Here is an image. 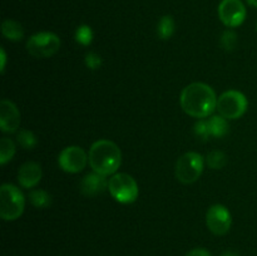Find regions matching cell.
<instances>
[{
    "instance_id": "22",
    "label": "cell",
    "mask_w": 257,
    "mask_h": 256,
    "mask_svg": "<svg viewBox=\"0 0 257 256\" xmlns=\"http://www.w3.org/2000/svg\"><path fill=\"white\" fill-rule=\"evenodd\" d=\"M221 45L225 50L227 52H231L236 48L237 45V34H236L233 30H226V32L222 33L221 35Z\"/></svg>"
},
{
    "instance_id": "27",
    "label": "cell",
    "mask_w": 257,
    "mask_h": 256,
    "mask_svg": "<svg viewBox=\"0 0 257 256\" xmlns=\"http://www.w3.org/2000/svg\"><path fill=\"white\" fill-rule=\"evenodd\" d=\"M221 256H240L237 252H235V251H226V252H223Z\"/></svg>"
},
{
    "instance_id": "13",
    "label": "cell",
    "mask_w": 257,
    "mask_h": 256,
    "mask_svg": "<svg viewBox=\"0 0 257 256\" xmlns=\"http://www.w3.org/2000/svg\"><path fill=\"white\" fill-rule=\"evenodd\" d=\"M108 187V181L105 176L100 175L93 171L92 173H88L80 182V191L84 196L93 197L99 193H102Z\"/></svg>"
},
{
    "instance_id": "25",
    "label": "cell",
    "mask_w": 257,
    "mask_h": 256,
    "mask_svg": "<svg viewBox=\"0 0 257 256\" xmlns=\"http://www.w3.org/2000/svg\"><path fill=\"white\" fill-rule=\"evenodd\" d=\"M186 256H211V253L208 252L206 248H193V250L188 251L187 253H186Z\"/></svg>"
},
{
    "instance_id": "4",
    "label": "cell",
    "mask_w": 257,
    "mask_h": 256,
    "mask_svg": "<svg viewBox=\"0 0 257 256\" xmlns=\"http://www.w3.org/2000/svg\"><path fill=\"white\" fill-rule=\"evenodd\" d=\"M108 191L117 202L123 205L133 203L138 198L140 188L135 178L128 173H114L108 181Z\"/></svg>"
},
{
    "instance_id": "2",
    "label": "cell",
    "mask_w": 257,
    "mask_h": 256,
    "mask_svg": "<svg viewBox=\"0 0 257 256\" xmlns=\"http://www.w3.org/2000/svg\"><path fill=\"white\" fill-rule=\"evenodd\" d=\"M88 160L94 172L103 176L114 175L122 163V152L112 141L99 140L90 147Z\"/></svg>"
},
{
    "instance_id": "3",
    "label": "cell",
    "mask_w": 257,
    "mask_h": 256,
    "mask_svg": "<svg viewBox=\"0 0 257 256\" xmlns=\"http://www.w3.org/2000/svg\"><path fill=\"white\" fill-rule=\"evenodd\" d=\"M25 198L14 185L4 183L0 188V217L5 221L18 220L24 212Z\"/></svg>"
},
{
    "instance_id": "6",
    "label": "cell",
    "mask_w": 257,
    "mask_h": 256,
    "mask_svg": "<svg viewBox=\"0 0 257 256\" xmlns=\"http://www.w3.org/2000/svg\"><path fill=\"white\" fill-rule=\"evenodd\" d=\"M247 98L238 90H227L217 98V108L220 115L226 119H238L247 110Z\"/></svg>"
},
{
    "instance_id": "16",
    "label": "cell",
    "mask_w": 257,
    "mask_h": 256,
    "mask_svg": "<svg viewBox=\"0 0 257 256\" xmlns=\"http://www.w3.org/2000/svg\"><path fill=\"white\" fill-rule=\"evenodd\" d=\"M175 28H176V24L173 18L170 17V15H165V17L161 18L160 23H158V27H157L158 37L163 40L170 39V38L173 35V33H175Z\"/></svg>"
},
{
    "instance_id": "12",
    "label": "cell",
    "mask_w": 257,
    "mask_h": 256,
    "mask_svg": "<svg viewBox=\"0 0 257 256\" xmlns=\"http://www.w3.org/2000/svg\"><path fill=\"white\" fill-rule=\"evenodd\" d=\"M42 167L37 162H25L18 171V181L24 188H33L42 180Z\"/></svg>"
},
{
    "instance_id": "10",
    "label": "cell",
    "mask_w": 257,
    "mask_h": 256,
    "mask_svg": "<svg viewBox=\"0 0 257 256\" xmlns=\"http://www.w3.org/2000/svg\"><path fill=\"white\" fill-rule=\"evenodd\" d=\"M206 223L208 230L215 235H225L230 231L232 217L230 211L223 205H213L208 208L206 215Z\"/></svg>"
},
{
    "instance_id": "1",
    "label": "cell",
    "mask_w": 257,
    "mask_h": 256,
    "mask_svg": "<svg viewBox=\"0 0 257 256\" xmlns=\"http://www.w3.org/2000/svg\"><path fill=\"white\" fill-rule=\"evenodd\" d=\"M180 103L188 115L195 118L210 117L217 108V97L210 85L205 83H191L181 92Z\"/></svg>"
},
{
    "instance_id": "19",
    "label": "cell",
    "mask_w": 257,
    "mask_h": 256,
    "mask_svg": "<svg viewBox=\"0 0 257 256\" xmlns=\"http://www.w3.org/2000/svg\"><path fill=\"white\" fill-rule=\"evenodd\" d=\"M206 163L213 170H221L227 163V156L222 151H212L206 157Z\"/></svg>"
},
{
    "instance_id": "7",
    "label": "cell",
    "mask_w": 257,
    "mask_h": 256,
    "mask_svg": "<svg viewBox=\"0 0 257 256\" xmlns=\"http://www.w3.org/2000/svg\"><path fill=\"white\" fill-rule=\"evenodd\" d=\"M59 48V37L50 32L37 33L27 42L28 53L34 58H50L57 54Z\"/></svg>"
},
{
    "instance_id": "21",
    "label": "cell",
    "mask_w": 257,
    "mask_h": 256,
    "mask_svg": "<svg viewBox=\"0 0 257 256\" xmlns=\"http://www.w3.org/2000/svg\"><path fill=\"white\" fill-rule=\"evenodd\" d=\"M75 40L78 44L89 45L93 40V32L88 25H80L75 30Z\"/></svg>"
},
{
    "instance_id": "14",
    "label": "cell",
    "mask_w": 257,
    "mask_h": 256,
    "mask_svg": "<svg viewBox=\"0 0 257 256\" xmlns=\"http://www.w3.org/2000/svg\"><path fill=\"white\" fill-rule=\"evenodd\" d=\"M2 33L10 42H20L24 38V29L22 24L13 19H7L3 22Z\"/></svg>"
},
{
    "instance_id": "20",
    "label": "cell",
    "mask_w": 257,
    "mask_h": 256,
    "mask_svg": "<svg viewBox=\"0 0 257 256\" xmlns=\"http://www.w3.org/2000/svg\"><path fill=\"white\" fill-rule=\"evenodd\" d=\"M17 142L24 150H33L37 146L38 140L33 132L28 130H22L20 132H18Z\"/></svg>"
},
{
    "instance_id": "15",
    "label": "cell",
    "mask_w": 257,
    "mask_h": 256,
    "mask_svg": "<svg viewBox=\"0 0 257 256\" xmlns=\"http://www.w3.org/2000/svg\"><path fill=\"white\" fill-rule=\"evenodd\" d=\"M207 124L208 131H210V136L220 138L227 135L228 123L226 120V118H223L222 115H213V117H211L207 120Z\"/></svg>"
},
{
    "instance_id": "26",
    "label": "cell",
    "mask_w": 257,
    "mask_h": 256,
    "mask_svg": "<svg viewBox=\"0 0 257 256\" xmlns=\"http://www.w3.org/2000/svg\"><path fill=\"white\" fill-rule=\"evenodd\" d=\"M0 59H2V65H0V69H2V73H4L5 70V63H7V54H5V50H0Z\"/></svg>"
},
{
    "instance_id": "9",
    "label": "cell",
    "mask_w": 257,
    "mask_h": 256,
    "mask_svg": "<svg viewBox=\"0 0 257 256\" xmlns=\"http://www.w3.org/2000/svg\"><path fill=\"white\" fill-rule=\"evenodd\" d=\"M218 18L226 27H240L246 19L245 5L241 0H222L218 5Z\"/></svg>"
},
{
    "instance_id": "5",
    "label": "cell",
    "mask_w": 257,
    "mask_h": 256,
    "mask_svg": "<svg viewBox=\"0 0 257 256\" xmlns=\"http://www.w3.org/2000/svg\"><path fill=\"white\" fill-rule=\"evenodd\" d=\"M205 167V158L197 152H187L176 163V177L181 183L190 185L201 177Z\"/></svg>"
},
{
    "instance_id": "8",
    "label": "cell",
    "mask_w": 257,
    "mask_h": 256,
    "mask_svg": "<svg viewBox=\"0 0 257 256\" xmlns=\"http://www.w3.org/2000/svg\"><path fill=\"white\" fill-rule=\"evenodd\" d=\"M89 162L88 155L82 147L78 146H69L65 147L58 157V165L64 172L78 173L83 171Z\"/></svg>"
},
{
    "instance_id": "23",
    "label": "cell",
    "mask_w": 257,
    "mask_h": 256,
    "mask_svg": "<svg viewBox=\"0 0 257 256\" xmlns=\"http://www.w3.org/2000/svg\"><path fill=\"white\" fill-rule=\"evenodd\" d=\"M102 63H103L102 57H100L99 54H97V53L90 52L85 55V65H87L89 69L92 70L98 69V68L102 65Z\"/></svg>"
},
{
    "instance_id": "18",
    "label": "cell",
    "mask_w": 257,
    "mask_h": 256,
    "mask_svg": "<svg viewBox=\"0 0 257 256\" xmlns=\"http://www.w3.org/2000/svg\"><path fill=\"white\" fill-rule=\"evenodd\" d=\"M30 202L37 208H48L52 205V197L44 190H33L29 193Z\"/></svg>"
},
{
    "instance_id": "28",
    "label": "cell",
    "mask_w": 257,
    "mask_h": 256,
    "mask_svg": "<svg viewBox=\"0 0 257 256\" xmlns=\"http://www.w3.org/2000/svg\"><path fill=\"white\" fill-rule=\"evenodd\" d=\"M247 3L251 5V7L257 8V0H247Z\"/></svg>"
},
{
    "instance_id": "24",
    "label": "cell",
    "mask_w": 257,
    "mask_h": 256,
    "mask_svg": "<svg viewBox=\"0 0 257 256\" xmlns=\"http://www.w3.org/2000/svg\"><path fill=\"white\" fill-rule=\"evenodd\" d=\"M195 133L197 137L202 138V140H207L210 137V131H208L207 120H198L195 125Z\"/></svg>"
},
{
    "instance_id": "17",
    "label": "cell",
    "mask_w": 257,
    "mask_h": 256,
    "mask_svg": "<svg viewBox=\"0 0 257 256\" xmlns=\"http://www.w3.org/2000/svg\"><path fill=\"white\" fill-rule=\"evenodd\" d=\"M15 143L10 138L3 137L0 140V165H7L15 155Z\"/></svg>"
},
{
    "instance_id": "29",
    "label": "cell",
    "mask_w": 257,
    "mask_h": 256,
    "mask_svg": "<svg viewBox=\"0 0 257 256\" xmlns=\"http://www.w3.org/2000/svg\"><path fill=\"white\" fill-rule=\"evenodd\" d=\"M256 29H257V25H256Z\"/></svg>"
},
{
    "instance_id": "11",
    "label": "cell",
    "mask_w": 257,
    "mask_h": 256,
    "mask_svg": "<svg viewBox=\"0 0 257 256\" xmlns=\"http://www.w3.org/2000/svg\"><path fill=\"white\" fill-rule=\"evenodd\" d=\"M20 125V113L17 105L8 99L0 103V128L4 133L17 132Z\"/></svg>"
}]
</instances>
